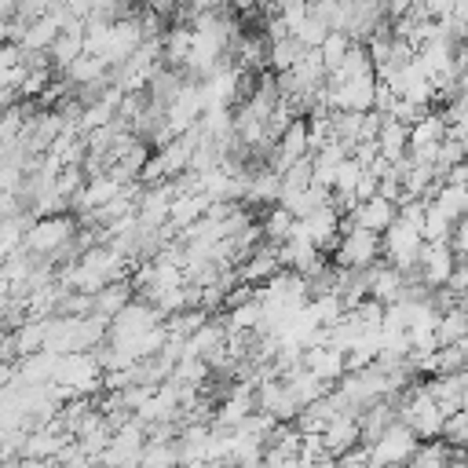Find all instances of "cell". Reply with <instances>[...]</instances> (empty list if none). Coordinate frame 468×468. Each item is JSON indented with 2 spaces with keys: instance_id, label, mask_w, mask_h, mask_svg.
<instances>
[{
  "instance_id": "6da1fadb",
  "label": "cell",
  "mask_w": 468,
  "mask_h": 468,
  "mask_svg": "<svg viewBox=\"0 0 468 468\" xmlns=\"http://www.w3.org/2000/svg\"><path fill=\"white\" fill-rule=\"evenodd\" d=\"M417 435L406 428V424H391L380 439H373L366 446V468H402L410 461V453L417 450Z\"/></svg>"
},
{
  "instance_id": "7a4b0ae2",
  "label": "cell",
  "mask_w": 468,
  "mask_h": 468,
  "mask_svg": "<svg viewBox=\"0 0 468 468\" xmlns=\"http://www.w3.org/2000/svg\"><path fill=\"white\" fill-rule=\"evenodd\" d=\"M73 234H77V223H73L69 216H40V219H33V223L26 227L22 245H26L33 256L51 260L66 241H73Z\"/></svg>"
},
{
  "instance_id": "3957f363",
  "label": "cell",
  "mask_w": 468,
  "mask_h": 468,
  "mask_svg": "<svg viewBox=\"0 0 468 468\" xmlns=\"http://www.w3.org/2000/svg\"><path fill=\"white\" fill-rule=\"evenodd\" d=\"M333 260L340 271H366L380 260V238L358 227H344L333 245Z\"/></svg>"
},
{
  "instance_id": "277c9868",
  "label": "cell",
  "mask_w": 468,
  "mask_h": 468,
  "mask_svg": "<svg viewBox=\"0 0 468 468\" xmlns=\"http://www.w3.org/2000/svg\"><path fill=\"white\" fill-rule=\"evenodd\" d=\"M300 369H307L318 384L333 388L344 377V351H336L329 344H311L300 351Z\"/></svg>"
},
{
  "instance_id": "5b68a950",
  "label": "cell",
  "mask_w": 468,
  "mask_h": 468,
  "mask_svg": "<svg viewBox=\"0 0 468 468\" xmlns=\"http://www.w3.org/2000/svg\"><path fill=\"white\" fill-rule=\"evenodd\" d=\"M351 227H358V230H369V234H384L388 227H391V219H395V205L388 201V197H366V201H355L351 208Z\"/></svg>"
},
{
  "instance_id": "8992f818",
  "label": "cell",
  "mask_w": 468,
  "mask_h": 468,
  "mask_svg": "<svg viewBox=\"0 0 468 468\" xmlns=\"http://www.w3.org/2000/svg\"><path fill=\"white\" fill-rule=\"evenodd\" d=\"M318 442H322V450L336 461V457H344L351 446H358V420L351 417V413H336L322 431H318Z\"/></svg>"
},
{
  "instance_id": "52a82bcc",
  "label": "cell",
  "mask_w": 468,
  "mask_h": 468,
  "mask_svg": "<svg viewBox=\"0 0 468 468\" xmlns=\"http://www.w3.org/2000/svg\"><path fill=\"white\" fill-rule=\"evenodd\" d=\"M428 391V399L439 406V413H457L464 410V373H446V377H431L428 384H420Z\"/></svg>"
},
{
  "instance_id": "ba28073f",
  "label": "cell",
  "mask_w": 468,
  "mask_h": 468,
  "mask_svg": "<svg viewBox=\"0 0 468 468\" xmlns=\"http://www.w3.org/2000/svg\"><path fill=\"white\" fill-rule=\"evenodd\" d=\"M124 303H132V285L128 282H106L102 289H95L91 292V314L95 318H102V322H110Z\"/></svg>"
},
{
  "instance_id": "9c48e42d",
  "label": "cell",
  "mask_w": 468,
  "mask_h": 468,
  "mask_svg": "<svg viewBox=\"0 0 468 468\" xmlns=\"http://www.w3.org/2000/svg\"><path fill=\"white\" fill-rule=\"evenodd\" d=\"M461 450L446 446L442 439H428V442H417V450L410 453V461L402 468H446Z\"/></svg>"
},
{
  "instance_id": "30bf717a",
  "label": "cell",
  "mask_w": 468,
  "mask_h": 468,
  "mask_svg": "<svg viewBox=\"0 0 468 468\" xmlns=\"http://www.w3.org/2000/svg\"><path fill=\"white\" fill-rule=\"evenodd\" d=\"M292 227H296V219H292V216H289L282 205H274V208L263 216V223H260V234L267 238V245H274V249H278V245H282V241L292 234Z\"/></svg>"
},
{
  "instance_id": "8fae6325",
  "label": "cell",
  "mask_w": 468,
  "mask_h": 468,
  "mask_svg": "<svg viewBox=\"0 0 468 468\" xmlns=\"http://www.w3.org/2000/svg\"><path fill=\"white\" fill-rule=\"evenodd\" d=\"M461 340H464V314H461V307L442 311L435 318V344L442 347V344H461Z\"/></svg>"
},
{
  "instance_id": "7c38bea8",
  "label": "cell",
  "mask_w": 468,
  "mask_h": 468,
  "mask_svg": "<svg viewBox=\"0 0 468 468\" xmlns=\"http://www.w3.org/2000/svg\"><path fill=\"white\" fill-rule=\"evenodd\" d=\"M464 435H468V413H464V410L446 413V417H442V428H439V439H442L446 446L461 450V446H464Z\"/></svg>"
}]
</instances>
